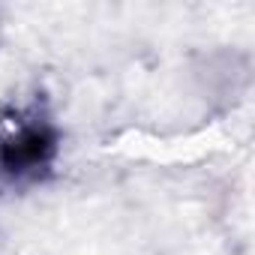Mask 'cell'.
<instances>
[{"instance_id": "cell-1", "label": "cell", "mask_w": 255, "mask_h": 255, "mask_svg": "<svg viewBox=\"0 0 255 255\" xmlns=\"http://www.w3.org/2000/svg\"><path fill=\"white\" fill-rule=\"evenodd\" d=\"M54 153V132L42 123H24L0 141V168L12 177L39 171Z\"/></svg>"}]
</instances>
